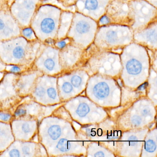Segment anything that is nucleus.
<instances>
[{"mask_svg": "<svg viewBox=\"0 0 157 157\" xmlns=\"http://www.w3.org/2000/svg\"><path fill=\"white\" fill-rule=\"evenodd\" d=\"M51 106H45L30 99L24 100L17 106L13 112L14 118L26 117L40 120L45 117L50 115Z\"/></svg>", "mask_w": 157, "mask_h": 157, "instance_id": "9b49d317", "label": "nucleus"}, {"mask_svg": "<svg viewBox=\"0 0 157 157\" xmlns=\"http://www.w3.org/2000/svg\"><path fill=\"white\" fill-rule=\"evenodd\" d=\"M59 53V49L53 44L43 43L32 67L43 75L56 76L62 69Z\"/></svg>", "mask_w": 157, "mask_h": 157, "instance_id": "39448f33", "label": "nucleus"}, {"mask_svg": "<svg viewBox=\"0 0 157 157\" xmlns=\"http://www.w3.org/2000/svg\"><path fill=\"white\" fill-rule=\"evenodd\" d=\"M20 144L19 140H14L6 150L0 153V157H22Z\"/></svg>", "mask_w": 157, "mask_h": 157, "instance_id": "412c9836", "label": "nucleus"}, {"mask_svg": "<svg viewBox=\"0 0 157 157\" xmlns=\"http://www.w3.org/2000/svg\"><path fill=\"white\" fill-rule=\"evenodd\" d=\"M43 43L30 41L21 36L0 41V59L7 66L32 67Z\"/></svg>", "mask_w": 157, "mask_h": 157, "instance_id": "f257e3e1", "label": "nucleus"}, {"mask_svg": "<svg viewBox=\"0 0 157 157\" xmlns=\"http://www.w3.org/2000/svg\"><path fill=\"white\" fill-rule=\"evenodd\" d=\"M8 66L3 63V61L0 59V72L4 73L7 71Z\"/></svg>", "mask_w": 157, "mask_h": 157, "instance_id": "2f4dec72", "label": "nucleus"}, {"mask_svg": "<svg viewBox=\"0 0 157 157\" xmlns=\"http://www.w3.org/2000/svg\"><path fill=\"white\" fill-rule=\"evenodd\" d=\"M147 2L149 3H150L151 5L156 7L157 6V0H145Z\"/></svg>", "mask_w": 157, "mask_h": 157, "instance_id": "473e14b6", "label": "nucleus"}, {"mask_svg": "<svg viewBox=\"0 0 157 157\" xmlns=\"http://www.w3.org/2000/svg\"><path fill=\"white\" fill-rule=\"evenodd\" d=\"M22 157H43L44 148L39 142L31 141H20Z\"/></svg>", "mask_w": 157, "mask_h": 157, "instance_id": "a211bd4d", "label": "nucleus"}, {"mask_svg": "<svg viewBox=\"0 0 157 157\" xmlns=\"http://www.w3.org/2000/svg\"><path fill=\"white\" fill-rule=\"evenodd\" d=\"M41 74L39 71L32 67L18 74L14 86L20 97L23 100L29 98L37 78Z\"/></svg>", "mask_w": 157, "mask_h": 157, "instance_id": "ddd939ff", "label": "nucleus"}, {"mask_svg": "<svg viewBox=\"0 0 157 157\" xmlns=\"http://www.w3.org/2000/svg\"><path fill=\"white\" fill-rule=\"evenodd\" d=\"M14 140L10 124L0 122V153L6 150Z\"/></svg>", "mask_w": 157, "mask_h": 157, "instance_id": "6ab92c4d", "label": "nucleus"}, {"mask_svg": "<svg viewBox=\"0 0 157 157\" xmlns=\"http://www.w3.org/2000/svg\"><path fill=\"white\" fill-rule=\"evenodd\" d=\"M57 78L56 76L47 75L45 106L55 105L60 102L57 87Z\"/></svg>", "mask_w": 157, "mask_h": 157, "instance_id": "f3484780", "label": "nucleus"}, {"mask_svg": "<svg viewBox=\"0 0 157 157\" xmlns=\"http://www.w3.org/2000/svg\"><path fill=\"white\" fill-rule=\"evenodd\" d=\"M39 120L26 117H15L10 123L15 140L21 141L33 140L37 136Z\"/></svg>", "mask_w": 157, "mask_h": 157, "instance_id": "9d476101", "label": "nucleus"}, {"mask_svg": "<svg viewBox=\"0 0 157 157\" xmlns=\"http://www.w3.org/2000/svg\"><path fill=\"white\" fill-rule=\"evenodd\" d=\"M148 114V111L147 110H146V109H144L143 110V114L144 115H146Z\"/></svg>", "mask_w": 157, "mask_h": 157, "instance_id": "c9c22d12", "label": "nucleus"}, {"mask_svg": "<svg viewBox=\"0 0 157 157\" xmlns=\"http://www.w3.org/2000/svg\"><path fill=\"white\" fill-rule=\"evenodd\" d=\"M21 28L13 18L9 8L0 10V41L21 36Z\"/></svg>", "mask_w": 157, "mask_h": 157, "instance_id": "4468645a", "label": "nucleus"}, {"mask_svg": "<svg viewBox=\"0 0 157 157\" xmlns=\"http://www.w3.org/2000/svg\"><path fill=\"white\" fill-rule=\"evenodd\" d=\"M131 122L133 125L138 126L141 124L142 123V119L138 116H134L131 118Z\"/></svg>", "mask_w": 157, "mask_h": 157, "instance_id": "c756f323", "label": "nucleus"}, {"mask_svg": "<svg viewBox=\"0 0 157 157\" xmlns=\"http://www.w3.org/2000/svg\"><path fill=\"white\" fill-rule=\"evenodd\" d=\"M21 36L28 41H34L37 40L34 32L30 26L21 28Z\"/></svg>", "mask_w": 157, "mask_h": 157, "instance_id": "4be33fe9", "label": "nucleus"}, {"mask_svg": "<svg viewBox=\"0 0 157 157\" xmlns=\"http://www.w3.org/2000/svg\"><path fill=\"white\" fill-rule=\"evenodd\" d=\"M97 96L100 98H103L106 97L109 93V89L106 85H100L96 91Z\"/></svg>", "mask_w": 157, "mask_h": 157, "instance_id": "b1692460", "label": "nucleus"}, {"mask_svg": "<svg viewBox=\"0 0 157 157\" xmlns=\"http://www.w3.org/2000/svg\"><path fill=\"white\" fill-rule=\"evenodd\" d=\"M129 6L130 27L133 32L145 28L156 19V7L145 0H131Z\"/></svg>", "mask_w": 157, "mask_h": 157, "instance_id": "423d86ee", "label": "nucleus"}, {"mask_svg": "<svg viewBox=\"0 0 157 157\" xmlns=\"http://www.w3.org/2000/svg\"><path fill=\"white\" fill-rule=\"evenodd\" d=\"M60 4L65 7H69L77 2V0H56Z\"/></svg>", "mask_w": 157, "mask_h": 157, "instance_id": "c85d7f7f", "label": "nucleus"}, {"mask_svg": "<svg viewBox=\"0 0 157 157\" xmlns=\"http://www.w3.org/2000/svg\"><path fill=\"white\" fill-rule=\"evenodd\" d=\"M76 3L78 12L95 21L105 14L107 5L100 0H77Z\"/></svg>", "mask_w": 157, "mask_h": 157, "instance_id": "2eb2a0df", "label": "nucleus"}, {"mask_svg": "<svg viewBox=\"0 0 157 157\" xmlns=\"http://www.w3.org/2000/svg\"><path fill=\"white\" fill-rule=\"evenodd\" d=\"M73 15V13L69 11H62L61 12L57 40H61L67 37V34L71 25Z\"/></svg>", "mask_w": 157, "mask_h": 157, "instance_id": "aec40b11", "label": "nucleus"}, {"mask_svg": "<svg viewBox=\"0 0 157 157\" xmlns=\"http://www.w3.org/2000/svg\"><path fill=\"white\" fill-rule=\"evenodd\" d=\"M133 40V31L128 25L113 24L103 25L97 30L94 42L102 48L128 45Z\"/></svg>", "mask_w": 157, "mask_h": 157, "instance_id": "7ed1b4c3", "label": "nucleus"}, {"mask_svg": "<svg viewBox=\"0 0 157 157\" xmlns=\"http://www.w3.org/2000/svg\"><path fill=\"white\" fill-rule=\"evenodd\" d=\"M145 149L149 152H152L156 149V144L153 140H149L146 143Z\"/></svg>", "mask_w": 157, "mask_h": 157, "instance_id": "a878e982", "label": "nucleus"}, {"mask_svg": "<svg viewBox=\"0 0 157 157\" xmlns=\"http://www.w3.org/2000/svg\"><path fill=\"white\" fill-rule=\"evenodd\" d=\"M99 21V25L101 26L107 25L111 24V21H110V19L105 14L100 18Z\"/></svg>", "mask_w": 157, "mask_h": 157, "instance_id": "cd10ccee", "label": "nucleus"}, {"mask_svg": "<svg viewBox=\"0 0 157 157\" xmlns=\"http://www.w3.org/2000/svg\"><path fill=\"white\" fill-rule=\"evenodd\" d=\"M82 80L81 78L79 76L75 75L71 78V83L74 87H77V88L80 86L82 83Z\"/></svg>", "mask_w": 157, "mask_h": 157, "instance_id": "bb28decb", "label": "nucleus"}, {"mask_svg": "<svg viewBox=\"0 0 157 157\" xmlns=\"http://www.w3.org/2000/svg\"><path fill=\"white\" fill-rule=\"evenodd\" d=\"M41 0H13L9 10L21 28L30 26L37 8L42 4Z\"/></svg>", "mask_w": 157, "mask_h": 157, "instance_id": "1a4fd4ad", "label": "nucleus"}, {"mask_svg": "<svg viewBox=\"0 0 157 157\" xmlns=\"http://www.w3.org/2000/svg\"><path fill=\"white\" fill-rule=\"evenodd\" d=\"M14 116L12 111L0 110V122L10 124Z\"/></svg>", "mask_w": 157, "mask_h": 157, "instance_id": "5701e85b", "label": "nucleus"}, {"mask_svg": "<svg viewBox=\"0 0 157 157\" xmlns=\"http://www.w3.org/2000/svg\"><path fill=\"white\" fill-rule=\"evenodd\" d=\"M97 24L93 19L77 12L73 15L67 37L80 48H86L94 42Z\"/></svg>", "mask_w": 157, "mask_h": 157, "instance_id": "20e7f679", "label": "nucleus"}, {"mask_svg": "<svg viewBox=\"0 0 157 157\" xmlns=\"http://www.w3.org/2000/svg\"><path fill=\"white\" fill-rule=\"evenodd\" d=\"M100 1H101V2H103L105 4L107 5V4H108V3L111 1V0H100Z\"/></svg>", "mask_w": 157, "mask_h": 157, "instance_id": "f704fd0d", "label": "nucleus"}, {"mask_svg": "<svg viewBox=\"0 0 157 157\" xmlns=\"http://www.w3.org/2000/svg\"><path fill=\"white\" fill-rule=\"evenodd\" d=\"M17 75L7 71L0 80V110L13 112L24 100L15 90L14 82Z\"/></svg>", "mask_w": 157, "mask_h": 157, "instance_id": "6e6552de", "label": "nucleus"}, {"mask_svg": "<svg viewBox=\"0 0 157 157\" xmlns=\"http://www.w3.org/2000/svg\"><path fill=\"white\" fill-rule=\"evenodd\" d=\"M62 122L56 117L50 115L42 118L39 123L37 136L45 149L56 142L63 134Z\"/></svg>", "mask_w": 157, "mask_h": 157, "instance_id": "0eeeda50", "label": "nucleus"}, {"mask_svg": "<svg viewBox=\"0 0 157 157\" xmlns=\"http://www.w3.org/2000/svg\"><path fill=\"white\" fill-rule=\"evenodd\" d=\"M133 39L136 43L145 45L149 47H157V23L156 21L145 28L133 32Z\"/></svg>", "mask_w": 157, "mask_h": 157, "instance_id": "dca6fc26", "label": "nucleus"}, {"mask_svg": "<svg viewBox=\"0 0 157 157\" xmlns=\"http://www.w3.org/2000/svg\"><path fill=\"white\" fill-rule=\"evenodd\" d=\"M41 1H42V2L44 1H45V0H41Z\"/></svg>", "mask_w": 157, "mask_h": 157, "instance_id": "e433bc0d", "label": "nucleus"}, {"mask_svg": "<svg viewBox=\"0 0 157 157\" xmlns=\"http://www.w3.org/2000/svg\"><path fill=\"white\" fill-rule=\"evenodd\" d=\"M105 14L111 24L130 26V10L128 0H111L106 6Z\"/></svg>", "mask_w": 157, "mask_h": 157, "instance_id": "f8f14e48", "label": "nucleus"}, {"mask_svg": "<svg viewBox=\"0 0 157 157\" xmlns=\"http://www.w3.org/2000/svg\"><path fill=\"white\" fill-rule=\"evenodd\" d=\"M61 12L57 6L48 3L37 8L30 26L41 43L54 44L56 41Z\"/></svg>", "mask_w": 157, "mask_h": 157, "instance_id": "f03ea898", "label": "nucleus"}, {"mask_svg": "<svg viewBox=\"0 0 157 157\" xmlns=\"http://www.w3.org/2000/svg\"><path fill=\"white\" fill-rule=\"evenodd\" d=\"M10 0H0V10L5 8H9Z\"/></svg>", "mask_w": 157, "mask_h": 157, "instance_id": "7c9ffc66", "label": "nucleus"}, {"mask_svg": "<svg viewBox=\"0 0 157 157\" xmlns=\"http://www.w3.org/2000/svg\"><path fill=\"white\" fill-rule=\"evenodd\" d=\"M90 111V107L86 104L82 103L80 105L77 110V113L80 117L85 116Z\"/></svg>", "mask_w": 157, "mask_h": 157, "instance_id": "393cba45", "label": "nucleus"}, {"mask_svg": "<svg viewBox=\"0 0 157 157\" xmlns=\"http://www.w3.org/2000/svg\"><path fill=\"white\" fill-rule=\"evenodd\" d=\"M94 156H96V157H98V156H101V157H102V156H105V155H104V153L102 152V151H99L98 152H96Z\"/></svg>", "mask_w": 157, "mask_h": 157, "instance_id": "72a5a7b5", "label": "nucleus"}, {"mask_svg": "<svg viewBox=\"0 0 157 157\" xmlns=\"http://www.w3.org/2000/svg\"><path fill=\"white\" fill-rule=\"evenodd\" d=\"M12 1H13V0H12Z\"/></svg>", "mask_w": 157, "mask_h": 157, "instance_id": "4c0bfd02", "label": "nucleus"}]
</instances>
